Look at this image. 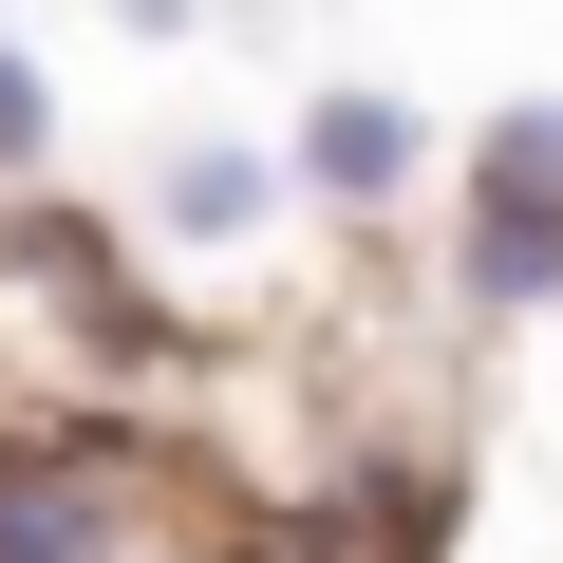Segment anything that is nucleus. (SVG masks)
<instances>
[{
    "instance_id": "nucleus-5",
    "label": "nucleus",
    "mask_w": 563,
    "mask_h": 563,
    "mask_svg": "<svg viewBox=\"0 0 563 563\" xmlns=\"http://www.w3.org/2000/svg\"><path fill=\"white\" fill-rule=\"evenodd\" d=\"M38 169H57V76H38L20 38H0V207H20Z\"/></svg>"
},
{
    "instance_id": "nucleus-1",
    "label": "nucleus",
    "mask_w": 563,
    "mask_h": 563,
    "mask_svg": "<svg viewBox=\"0 0 563 563\" xmlns=\"http://www.w3.org/2000/svg\"><path fill=\"white\" fill-rule=\"evenodd\" d=\"M151 470L95 451V432H0V563H132V507Z\"/></svg>"
},
{
    "instance_id": "nucleus-4",
    "label": "nucleus",
    "mask_w": 563,
    "mask_h": 563,
    "mask_svg": "<svg viewBox=\"0 0 563 563\" xmlns=\"http://www.w3.org/2000/svg\"><path fill=\"white\" fill-rule=\"evenodd\" d=\"M282 207H301V169H282V151H244V132H188V151H151V244H188V263L263 244Z\"/></svg>"
},
{
    "instance_id": "nucleus-2",
    "label": "nucleus",
    "mask_w": 563,
    "mask_h": 563,
    "mask_svg": "<svg viewBox=\"0 0 563 563\" xmlns=\"http://www.w3.org/2000/svg\"><path fill=\"white\" fill-rule=\"evenodd\" d=\"M282 169H301V207H339V225H376V207H413V169H432V113L413 95H301V132H282Z\"/></svg>"
},
{
    "instance_id": "nucleus-3",
    "label": "nucleus",
    "mask_w": 563,
    "mask_h": 563,
    "mask_svg": "<svg viewBox=\"0 0 563 563\" xmlns=\"http://www.w3.org/2000/svg\"><path fill=\"white\" fill-rule=\"evenodd\" d=\"M451 301L470 320H563V188H488L451 207Z\"/></svg>"
},
{
    "instance_id": "nucleus-6",
    "label": "nucleus",
    "mask_w": 563,
    "mask_h": 563,
    "mask_svg": "<svg viewBox=\"0 0 563 563\" xmlns=\"http://www.w3.org/2000/svg\"><path fill=\"white\" fill-rule=\"evenodd\" d=\"M470 169H488V188H563V95H507V113L470 132Z\"/></svg>"
},
{
    "instance_id": "nucleus-7",
    "label": "nucleus",
    "mask_w": 563,
    "mask_h": 563,
    "mask_svg": "<svg viewBox=\"0 0 563 563\" xmlns=\"http://www.w3.org/2000/svg\"><path fill=\"white\" fill-rule=\"evenodd\" d=\"M113 20H132V38H188V20H207V0H113Z\"/></svg>"
}]
</instances>
